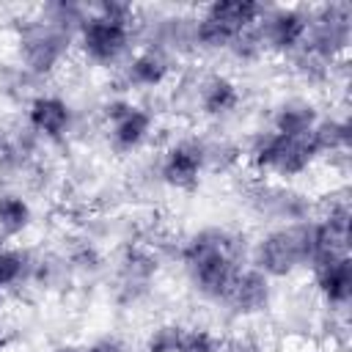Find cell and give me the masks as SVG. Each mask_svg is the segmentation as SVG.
Listing matches in <instances>:
<instances>
[{
    "label": "cell",
    "instance_id": "1",
    "mask_svg": "<svg viewBox=\"0 0 352 352\" xmlns=\"http://www.w3.org/2000/svg\"><path fill=\"white\" fill-rule=\"evenodd\" d=\"M182 261L195 283V289L209 300H226L239 264V239L220 228H206L190 236L182 250Z\"/></svg>",
    "mask_w": 352,
    "mask_h": 352
},
{
    "label": "cell",
    "instance_id": "2",
    "mask_svg": "<svg viewBox=\"0 0 352 352\" xmlns=\"http://www.w3.org/2000/svg\"><path fill=\"white\" fill-rule=\"evenodd\" d=\"M314 258V223L300 220L261 236L253 253V267L267 278L292 275L297 267H308Z\"/></svg>",
    "mask_w": 352,
    "mask_h": 352
},
{
    "label": "cell",
    "instance_id": "3",
    "mask_svg": "<svg viewBox=\"0 0 352 352\" xmlns=\"http://www.w3.org/2000/svg\"><path fill=\"white\" fill-rule=\"evenodd\" d=\"M319 157L311 132L302 138H286L278 132H264L250 146V162L258 170H270L278 176H297Z\"/></svg>",
    "mask_w": 352,
    "mask_h": 352
},
{
    "label": "cell",
    "instance_id": "4",
    "mask_svg": "<svg viewBox=\"0 0 352 352\" xmlns=\"http://www.w3.org/2000/svg\"><path fill=\"white\" fill-rule=\"evenodd\" d=\"M69 50V30L58 22H30L22 33V60L33 74H50Z\"/></svg>",
    "mask_w": 352,
    "mask_h": 352
},
{
    "label": "cell",
    "instance_id": "5",
    "mask_svg": "<svg viewBox=\"0 0 352 352\" xmlns=\"http://www.w3.org/2000/svg\"><path fill=\"white\" fill-rule=\"evenodd\" d=\"M80 47L82 52L96 63H113L118 60L129 47V28L116 25L94 11L85 14L80 22Z\"/></svg>",
    "mask_w": 352,
    "mask_h": 352
},
{
    "label": "cell",
    "instance_id": "6",
    "mask_svg": "<svg viewBox=\"0 0 352 352\" xmlns=\"http://www.w3.org/2000/svg\"><path fill=\"white\" fill-rule=\"evenodd\" d=\"M258 33H261V41L278 52L300 50L308 33V14L300 8L264 11V16L258 19Z\"/></svg>",
    "mask_w": 352,
    "mask_h": 352
},
{
    "label": "cell",
    "instance_id": "7",
    "mask_svg": "<svg viewBox=\"0 0 352 352\" xmlns=\"http://www.w3.org/2000/svg\"><path fill=\"white\" fill-rule=\"evenodd\" d=\"M204 165H206V148L195 140H184L165 151L160 176L165 184H170L176 190H192L201 179Z\"/></svg>",
    "mask_w": 352,
    "mask_h": 352
},
{
    "label": "cell",
    "instance_id": "8",
    "mask_svg": "<svg viewBox=\"0 0 352 352\" xmlns=\"http://www.w3.org/2000/svg\"><path fill=\"white\" fill-rule=\"evenodd\" d=\"M104 113L110 118V138H113V146L118 151L138 148L151 132V116L143 107H135L124 99L110 102L104 107Z\"/></svg>",
    "mask_w": 352,
    "mask_h": 352
},
{
    "label": "cell",
    "instance_id": "9",
    "mask_svg": "<svg viewBox=\"0 0 352 352\" xmlns=\"http://www.w3.org/2000/svg\"><path fill=\"white\" fill-rule=\"evenodd\" d=\"M311 270H314L316 289L324 297V302L336 305V308H344L352 297V258H349V253L314 261Z\"/></svg>",
    "mask_w": 352,
    "mask_h": 352
},
{
    "label": "cell",
    "instance_id": "10",
    "mask_svg": "<svg viewBox=\"0 0 352 352\" xmlns=\"http://www.w3.org/2000/svg\"><path fill=\"white\" fill-rule=\"evenodd\" d=\"M223 302L231 305L242 316L264 311L270 302V278L264 272H258L256 267H242Z\"/></svg>",
    "mask_w": 352,
    "mask_h": 352
},
{
    "label": "cell",
    "instance_id": "11",
    "mask_svg": "<svg viewBox=\"0 0 352 352\" xmlns=\"http://www.w3.org/2000/svg\"><path fill=\"white\" fill-rule=\"evenodd\" d=\"M264 6L261 3H250V0H217L212 6H206L204 16L212 19L217 28H223L231 38H236L239 33L250 30L258 25V19L264 16Z\"/></svg>",
    "mask_w": 352,
    "mask_h": 352
},
{
    "label": "cell",
    "instance_id": "12",
    "mask_svg": "<svg viewBox=\"0 0 352 352\" xmlns=\"http://www.w3.org/2000/svg\"><path fill=\"white\" fill-rule=\"evenodd\" d=\"M28 121L33 132L58 140L72 124V110L60 96H36L28 107Z\"/></svg>",
    "mask_w": 352,
    "mask_h": 352
},
{
    "label": "cell",
    "instance_id": "13",
    "mask_svg": "<svg viewBox=\"0 0 352 352\" xmlns=\"http://www.w3.org/2000/svg\"><path fill=\"white\" fill-rule=\"evenodd\" d=\"M198 104L206 116H223L231 113L239 104V88L234 80L223 77V74H212L209 80L201 82L198 91Z\"/></svg>",
    "mask_w": 352,
    "mask_h": 352
},
{
    "label": "cell",
    "instance_id": "14",
    "mask_svg": "<svg viewBox=\"0 0 352 352\" xmlns=\"http://www.w3.org/2000/svg\"><path fill=\"white\" fill-rule=\"evenodd\" d=\"M316 121L319 118H316L314 104H308L302 99H292V102H286V104H280L275 110L272 132L286 135V138H302L316 126Z\"/></svg>",
    "mask_w": 352,
    "mask_h": 352
},
{
    "label": "cell",
    "instance_id": "15",
    "mask_svg": "<svg viewBox=\"0 0 352 352\" xmlns=\"http://www.w3.org/2000/svg\"><path fill=\"white\" fill-rule=\"evenodd\" d=\"M126 77L132 85L138 88H157L165 77H168V58L162 55V50L148 47L143 52H138L129 66H126Z\"/></svg>",
    "mask_w": 352,
    "mask_h": 352
},
{
    "label": "cell",
    "instance_id": "16",
    "mask_svg": "<svg viewBox=\"0 0 352 352\" xmlns=\"http://www.w3.org/2000/svg\"><path fill=\"white\" fill-rule=\"evenodd\" d=\"M311 140L316 146L319 154H330V151H346L349 148V124L346 121H316V126L311 129Z\"/></svg>",
    "mask_w": 352,
    "mask_h": 352
},
{
    "label": "cell",
    "instance_id": "17",
    "mask_svg": "<svg viewBox=\"0 0 352 352\" xmlns=\"http://www.w3.org/2000/svg\"><path fill=\"white\" fill-rule=\"evenodd\" d=\"M30 223V206L19 195H0V231L14 236L22 234Z\"/></svg>",
    "mask_w": 352,
    "mask_h": 352
},
{
    "label": "cell",
    "instance_id": "18",
    "mask_svg": "<svg viewBox=\"0 0 352 352\" xmlns=\"http://www.w3.org/2000/svg\"><path fill=\"white\" fill-rule=\"evenodd\" d=\"M124 278H126V283H146L151 275H154V270H157V261L148 256V253H143V250H138V248H132V250H126V256H124Z\"/></svg>",
    "mask_w": 352,
    "mask_h": 352
},
{
    "label": "cell",
    "instance_id": "19",
    "mask_svg": "<svg viewBox=\"0 0 352 352\" xmlns=\"http://www.w3.org/2000/svg\"><path fill=\"white\" fill-rule=\"evenodd\" d=\"M30 261L22 250H0V289L14 286L25 278Z\"/></svg>",
    "mask_w": 352,
    "mask_h": 352
},
{
    "label": "cell",
    "instance_id": "20",
    "mask_svg": "<svg viewBox=\"0 0 352 352\" xmlns=\"http://www.w3.org/2000/svg\"><path fill=\"white\" fill-rule=\"evenodd\" d=\"M182 333H184V327H179V324H162V327L151 330V336L146 338V352H176Z\"/></svg>",
    "mask_w": 352,
    "mask_h": 352
},
{
    "label": "cell",
    "instance_id": "21",
    "mask_svg": "<svg viewBox=\"0 0 352 352\" xmlns=\"http://www.w3.org/2000/svg\"><path fill=\"white\" fill-rule=\"evenodd\" d=\"M176 352H220V344L206 330H184Z\"/></svg>",
    "mask_w": 352,
    "mask_h": 352
},
{
    "label": "cell",
    "instance_id": "22",
    "mask_svg": "<svg viewBox=\"0 0 352 352\" xmlns=\"http://www.w3.org/2000/svg\"><path fill=\"white\" fill-rule=\"evenodd\" d=\"M94 14L116 22V25H124V28H132V19H135V8L129 3H102L94 8Z\"/></svg>",
    "mask_w": 352,
    "mask_h": 352
},
{
    "label": "cell",
    "instance_id": "23",
    "mask_svg": "<svg viewBox=\"0 0 352 352\" xmlns=\"http://www.w3.org/2000/svg\"><path fill=\"white\" fill-rule=\"evenodd\" d=\"M223 352H261V349H258V344H256L253 338L242 336V338H234V341H228V344L223 346Z\"/></svg>",
    "mask_w": 352,
    "mask_h": 352
},
{
    "label": "cell",
    "instance_id": "24",
    "mask_svg": "<svg viewBox=\"0 0 352 352\" xmlns=\"http://www.w3.org/2000/svg\"><path fill=\"white\" fill-rule=\"evenodd\" d=\"M85 352H126V346L121 341H116V338H102V341L85 346Z\"/></svg>",
    "mask_w": 352,
    "mask_h": 352
},
{
    "label": "cell",
    "instance_id": "25",
    "mask_svg": "<svg viewBox=\"0 0 352 352\" xmlns=\"http://www.w3.org/2000/svg\"><path fill=\"white\" fill-rule=\"evenodd\" d=\"M55 352H85V346H58Z\"/></svg>",
    "mask_w": 352,
    "mask_h": 352
}]
</instances>
